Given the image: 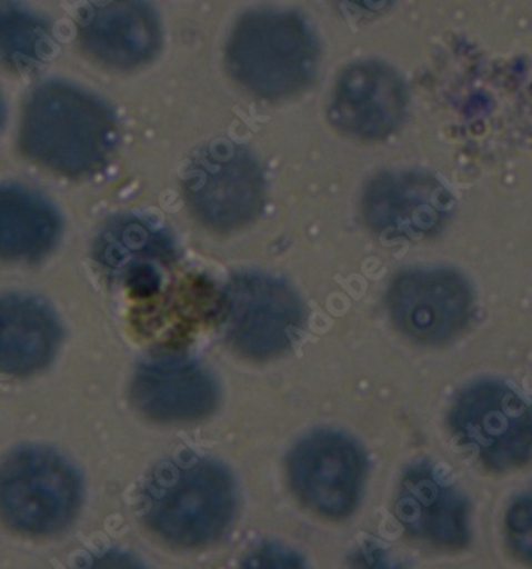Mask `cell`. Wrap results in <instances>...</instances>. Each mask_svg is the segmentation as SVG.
Returning a JSON list of instances; mask_svg holds the SVG:
<instances>
[{"mask_svg": "<svg viewBox=\"0 0 532 569\" xmlns=\"http://www.w3.org/2000/svg\"><path fill=\"white\" fill-rule=\"evenodd\" d=\"M118 141V126L103 101L78 87L49 82L29 97L21 146L31 159L64 174L100 169Z\"/></svg>", "mask_w": 532, "mask_h": 569, "instance_id": "1", "label": "cell"}, {"mask_svg": "<svg viewBox=\"0 0 532 569\" xmlns=\"http://www.w3.org/2000/svg\"><path fill=\"white\" fill-rule=\"evenodd\" d=\"M145 518L171 542L199 546L213 541L235 510V485L224 467L210 459L167 462L144 492Z\"/></svg>", "mask_w": 532, "mask_h": 569, "instance_id": "2", "label": "cell"}, {"mask_svg": "<svg viewBox=\"0 0 532 569\" xmlns=\"http://www.w3.org/2000/svg\"><path fill=\"white\" fill-rule=\"evenodd\" d=\"M225 57L240 86L261 98H280L313 78L319 46L299 14L261 10L237 23Z\"/></svg>", "mask_w": 532, "mask_h": 569, "instance_id": "3", "label": "cell"}, {"mask_svg": "<svg viewBox=\"0 0 532 569\" xmlns=\"http://www.w3.org/2000/svg\"><path fill=\"white\" fill-rule=\"evenodd\" d=\"M450 426L459 443L493 472L532 461V403L501 379H481L461 390Z\"/></svg>", "mask_w": 532, "mask_h": 569, "instance_id": "4", "label": "cell"}, {"mask_svg": "<svg viewBox=\"0 0 532 569\" xmlns=\"http://www.w3.org/2000/svg\"><path fill=\"white\" fill-rule=\"evenodd\" d=\"M182 189L197 220L221 232L253 221L264 200V178L257 160L229 141L211 142L189 159Z\"/></svg>", "mask_w": 532, "mask_h": 569, "instance_id": "5", "label": "cell"}, {"mask_svg": "<svg viewBox=\"0 0 532 569\" xmlns=\"http://www.w3.org/2000/svg\"><path fill=\"white\" fill-rule=\"evenodd\" d=\"M80 480L66 459L47 448H23L2 469L3 517L28 532L61 530L80 505Z\"/></svg>", "mask_w": 532, "mask_h": 569, "instance_id": "6", "label": "cell"}, {"mask_svg": "<svg viewBox=\"0 0 532 569\" xmlns=\"http://www.w3.org/2000/svg\"><path fill=\"white\" fill-rule=\"evenodd\" d=\"M229 341L237 352L268 360L290 349L302 325L297 291L268 273H240L224 293Z\"/></svg>", "mask_w": 532, "mask_h": 569, "instance_id": "7", "label": "cell"}, {"mask_svg": "<svg viewBox=\"0 0 532 569\" xmlns=\"http://www.w3.org/2000/svg\"><path fill=\"white\" fill-rule=\"evenodd\" d=\"M291 487L320 516H351L362 498L367 459L362 447L338 430L305 437L288 461Z\"/></svg>", "mask_w": 532, "mask_h": 569, "instance_id": "8", "label": "cell"}, {"mask_svg": "<svg viewBox=\"0 0 532 569\" xmlns=\"http://www.w3.org/2000/svg\"><path fill=\"white\" fill-rule=\"evenodd\" d=\"M388 305L400 333L418 345L440 346L468 327L473 291L451 269H413L390 284Z\"/></svg>", "mask_w": 532, "mask_h": 569, "instance_id": "9", "label": "cell"}, {"mask_svg": "<svg viewBox=\"0 0 532 569\" xmlns=\"http://www.w3.org/2000/svg\"><path fill=\"white\" fill-rule=\"evenodd\" d=\"M454 200L432 174L388 171L368 184L363 217L374 232L390 240H418L443 228Z\"/></svg>", "mask_w": 532, "mask_h": 569, "instance_id": "10", "label": "cell"}, {"mask_svg": "<svg viewBox=\"0 0 532 569\" xmlns=\"http://www.w3.org/2000/svg\"><path fill=\"white\" fill-rule=\"evenodd\" d=\"M395 516L411 538L436 549L461 550L470 542L468 498L428 461L403 473Z\"/></svg>", "mask_w": 532, "mask_h": 569, "instance_id": "11", "label": "cell"}, {"mask_svg": "<svg viewBox=\"0 0 532 569\" xmlns=\"http://www.w3.org/2000/svg\"><path fill=\"white\" fill-rule=\"evenodd\" d=\"M406 104L399 72L378 61H360L339 76L328 117L342 133L381 140L399 129Z\"/></svg>", "mask_w": 532, "mask_h": 569, "instance_id": "12", "label": "cell"}, {"mask_svg": "<svg viewBox=\"0 0 532 569\" xmlns=\"http://www.w3.org/2000/svg\"><path fill=\"white\" fill-rule=\"evenodd\" d=\"M79 39L83 50L101 64L129 71L155 57L162 29L148 3L98 2L83 10Z\"/></svg>", "mask_w": 532, "mask_h": 569, "instance_id": "13", "label": "cell"}, {"mask_svg": "<svg viewBox=\"0 0 532 569\" xmlns=\"http://www.w3.org/2000/svg\"><path fill=\"white\" fill-rule=\"evenodd\" d=\"M131 397L155 421L189 422L214 410L218 388L200 365L169 359L141 367L134 375Z\"/></svg>", "mask_w": 532, "mask_h": 569, "instance_id": "14", "label": "cell"}, {"mask_svg": "<svg viewBox=\"0 0 532 569\" xmlns=\"http://www.w3.org/2000/svg\"><path fill=\"white\" fill-rule=\"evenodd\" d=\"M60 325L46 302L9 295L0 306V363L9 375H31L53 359Z\"/></svg>", "mask_w": 532, "mask_h": 569, "instance_id": "15", "label": "cell"}, {"mask_svg": "<svg viewBox=\"0 0 532 569\" xmlns=\"http://www.w3.org/2000/svg\"><path fill=\"white\" fill-rule=\"evenodd\" d=\"M60 236V218L46 199L6 186L0 194V248L6 258H36L47 253Z\"/></svg>", "mask_w": 532, "mask_h": 569, "instance_id": "16", "label": "cell"}, {"mask_svg": "<svg viewBox=\"0 0 532 569\" xmlns=\"http://www.w3.org/2000/svg\"><path fill=\"white\" fill-rule=\"evenodd\" d=\"M94 258L114 276L123 277L143 264H167L173 242L163 229L141 218H116L98 236Z\"/></svg>", "mask_w": 532, "mask_h": 569, "instance_id": "17", "label": "cell"}, {"mask_svg": "<svg viewBox=\"0 0 532 569\" xmlns=\"http://www.w3.org/2000/svg\"><path fill=\"white\" fill-rule=\"evenodd\" d=\"M2 52L6 61L17 68L34 63L43 54L47 46L46 27L31 14L21 10H7L2 13Z\"/></svg>", "mask_w": 532, "mask_h": 569, "instance_id": "18", "label": "cell"}, {"mask_svg": "<svg viewBox=\"0 0 532 569\" xmlns=\"http://www.w3.org/2000/svg\"><path fill=\"white\" fill-rule=\"evenodd\" d=\"M504 535L513 556L532 567V487L516 495L506 507Z\"/></svg>", "mask_w": 532, "mask_h": 569, "instance_id": "19", "label": "cell"}, {"mask_svg": "<svg viewBox=\"0 0 532 569\" xmlns=\"http://www.w3.org/2000/svg\"><path fill=\"white\" fill-rule=\"evenodd\" d=\"M242 569H308L302 558L285 547L261 546L243 561Z\"/></svg>", "mask_w": 532, "mask_h": 569, "instance_id": "20", "label": "cell"}, {"mask_svg": "<svg viewBox=\"0 0 532 569\" xmlns=\"http://www.w3.org/2000/svg\"><path fill=\"white\" fill-rule=\"evenodd\" d=\"M348 569H410L402 558L381 543L363 542L349 560Z\"/></svg>", "mask_w": 532, "mask_h": 569, "instance_id": "21", "label": "cell"}, {"mask_svg": "<svg viewBox=\"0 0 532 569\" xmlns=\"http://www.w3.org/2000/svg\"><path fill=\"white\" fill-rule=\"evenodd\" d=\"M87 569H144L141 568L137 561L126 556H119V553H109L94 560Z\"/></svg>", "mask_w": 532, "mask_h": 569, "instance_id": "22", "label": "cell"}]
</instances>
